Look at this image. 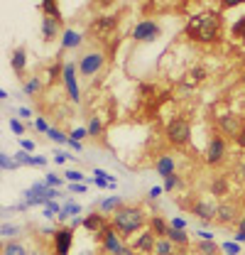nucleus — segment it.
I'll return each mask as SVG.
<instances>
[{"mask_svg": "<svg viewBox=\"0 0 245 255\" xmlns=\"http://www.w3.org/2000/svg\"><path fill=\"white\" fill-rule=\"evenodd\" d=\"M238 233H243V236H245V216L238 221Z\"/></svg>", "mask_w": 245, "mask_h": 255, "instance_id": "nucleus-56", "label": "nucleus"}, {"mask_svg": "<svg viewBox=\"0 0 245 255\" xmlns=\"http://www.w3.org/2000/svg\"><path fill=\"white\" fill-rule=\"evenodd\" d=\"M59 76H64V64L57 62V64H52V66H49V84H54Z\"/></svg>", "mask_w": 245, "mask_h": 255, "instance_id": "nucleus-34", "label": "nucleus"}, {"mask_svg": "<svg viewBox=\"0 0 245 255\" xmlns=\"http://www.w3.org/2000/svg\"><path fill=\"white\" fill-rule=\"evenodd\" d=\"M145 223L150 221H147V216H145V211L140 206H122L121 211L113 214V223L111 226L121 236H130V233H137L140 228H145Z\"/></svg>", "mask_w": 245, "mask_h": 255, "instance_id": "nucleus-2", "label": "nucleus"}, {"mask_svg": "<svg viewBox=\"0 0 245 255\" xmlns=\"http://www.w3.org/2000/svg\"><path fill=\"white\" fill-rule=\"evenodd\" d=\"M71 246H74V228L71 226L54 231V255H69Z\"/></svg>", "mask_w": 245, "mask_h": 255, "instance_id": "nucleus-8", "label": "nucleus"}, {"mask_svg": "<svg viewBox=\"0 0 245 255\" xmlns=\"http://www.w3.org/2000/svg\"><path fill=\"white\" fill-rule=\"evenodd\" d=\"M0 236H2V241H12V238L17 236V226L2 223V226H0Z\"/></svg>", "mask_w": 245, "mask_h": 255, "instance_id": "nucleus-33", "label": "nucleus"}, {"mask_svg": "<svg viewBox=\"0 0 245 255\" xmlns=\"http://www.w3.org/2000/svg\"><path fill=\"white\" fill-rule=\"evenodd\" d=\"M191 74H194V79H196V81H201V79H204V74H206V71H204V69H201V66H196V69H194V71H191Z\"/></svg>", "mask_w": 245, "mask_h": 255, "instance_id": "nucleus-50", "label": "nucleus"}, {"mask_svg": "<svg viewBox=\"0 0 245 255\" xmlns=\"http://www.w3.org/2000/svg\"><path fill=\"white\" fill-rule=\"evenodd\" d=\"M61 81H64V86H66V94L69 98L74 101V103H79L81 101V96H79V86H76V64H64V76H61Z\"/></svg>", "mask_w": 245, "mask_h": 255, "instance_id": "nucleus-12", "label": "nucleus"}, {"mask_svg": "<svg viewBox=\"0 0 245 255\" xmlns=\"http://www.w3.org/2000/svg\"><path fill=\"white\" fill-rule=\"evenodd\" d=\"M10 128H12V132H15V135H22V132H25V126H22L17 118H10Z\"/></svg>", "mask_w": 245, "mask_h": 255, "instance_id": "nucleus-44", "label": "nucleus"}, {"mask_svg": "<svg viewBox=\"0 0 245 255\" xmlns=\"http://www.w3.org/2000/svg\"><path fill=\"white\" fill-rule=\"evenodd\" d=\"M61 209H64V206H59L57 201H49V204L44 206V216H47V219H52V216H59Z\"/></svg>", "mask_w": 245, "mask_h": 255, "instance_id": "nucleus-36", "label": "nucleus"}, {"mask_svg": "<svg viewBox=\"0 0 245 255\" xmlns=\"http://www.w3.org/2000/svg\"><path fill=\"white\" fill-rule=\"evenodd\" d=\"M150 231H152L157 238H167V231H169V223L164 221L162 216H152L150 219Z\"/></svg>", "mask_w": 245, "mask_h": 255, "instance_id": "nucleus-21", "label": "nucleus"}, {"mask_svg": "<svg viewBox=\"0 0 245 255\" xmlns=\"http://www.w3.org/2000/svg\"><path fill=\"white\" fill-rule=\"evenodd\" d=\"M34 128H37L39 132H49V126H47L44 118H37V121H34Z\"/></svg>", "mask_w": 245, "mask_h": 255, "instance_id": "nucleus-46", "label": "nucleus"}, {"mask_svg": "<svg viewBox=\"0 0 245 255\" xmlns=\"http://www.w3.org/2000/svg\"><path fill=\"white\" fill-rule=\"evenodd\" d=\"M2 255H27V248L20 241H5L2 243Z\"/></svg>", "mask_w": 245, "mask_h": 255, "instance_id": "nucleus-22", "label": "nucleus"}, {"mask_svg": "<svg viewBox=\"0 0 245 255\" xmlns=\"http://www.w3.org/2000/svg\"><path fill=\"white\" fill-rule=\"evenodd\" d=\"M186 34L194 42L201 44H214L216 39L221 37V20L216 12H199L186 22Z\"/></svg>", "mask_w": 245, "mask_h": 255, "instance_id": "nucleus-1", "label": "nucleus"}, {"mask_svg": "<svg viewBox=\"0 0 245 255\" xmlns=\"http://www.w3.org/2000/svg\"><path fill=\"white\" fill-rule=\"evenodd\" d=\"M57 196H61L59 189L47 187V182H37V184H32L30 189L25 191V204H27V206H47V204L54 201Z\"/></svg>", "mask_w": 245, "mask_h": 255, "instance_id": "nucleus-3", "label": "nucleus"}, {"mask_svg": "<svg viewBox=\"0 0 245 255\" xmlns=\"http://www.w3.org/2000/svg\"><path fill=\"white\" fill-rule=\"evenodd\" d=\"M167 238H169L174 246H189V233H186V231H179V228H172V226H169Z\"/></svg>", "mask_w": 245, "mask_h": 255, "instance_id": "nucleus-23", "label": "nucleus"}, {"mask_svg": "<svg viewBox=\"0 0 245 255\" xmlns=\"http://www.w3.org/2000/svg\"><path fill=\"white\" fill-rule=\"evenodd\" d=\"M66 159H74V155H69V157H66L64 152H54V162H57V164H64Z\"/></svg>", "mask_w": 245, "mask_h": 255, "instance_id": "nucleus-48", "label": "nucleus"}, {"mask_svg": "<svg viewBox=\"0 0 245 255\" xmlns=\"http://www.w3.org/2000/svg\"><path fill=\"white\" fill-rule=\"evenodd\" d=\"M236 177H238L241 182H245V159H241V162L236 164Z\"/></svg>", "mask_w": 245, "mask_h": 255, "instance_id": "nucleus-45", "label": "nucleus"}, {"mask_svg": "<svg viewBox=\"0 0 245 255\" xmlns=\"http://www.w3.org/2000/svg\"><path fill=\"white\" fill-rule=\"evenodd\" d=\"M17 167H20L17 162H12L5 152H0V169H2V172H7V169H17Z\"/></svg>", "mask_w": 245, "mask_h": 255, "instance_id": "nucleus-37", "label": "nucleus"}, {"mask_svg": "<svg viewBox=\"0 0 245 255\" xmlns=\"http://www.w3.org/2000/svg\"><path fill=\"white\" fill-rule=\"evenodd\" d=\"M177 187H182V179H179L177 174H172V177H167V179H164V184H162V189L167 191V194H169V191H172V189H177Z\"/></svg>", "mask_w": 245, "mask_h": 255, "instance_id": "nucleus-35", "label": "nucleus"}, {"mask_svg": "<svg viewBox=\"0 0 245 255\" xmlns=\"http://www.w3.org/2000/svg\"><path fill=\"white\" fill-rule=\"evenodd\" d=\"M233 34H236L241 42H245V17H241V20L233 25Z\"/></svg>", "mask_w": 245, "mask_h": 255, "instance_id": "nucleus-39", "label": "nucleus"}, {"mask_svg": "<svg viewBox=\"0 0 245 255\" xmlns=\"http://www.w3.org/2000/svg\"><path fill=\"white\" fill-rule=\"evenodd\" d=\"M10 64H12V71H15V74H22V71H25V64H27V52H25L22 47H17V49L12 52V57H10Z\"/></svg>", "mask_w": 245, "mask_h": 255, "instance_id": "nucleus-20", "label": "nucleus"}, {"mask_svg": "<svg viewBox=\"0 0 245 255\" xmlns=\"http://www.w3.org/2000/svg\"><path fill=\"white\" fill-rule=\"evenodd\" d=\"M218 128L226 132V137H241V132L245 130V123L238 118V116H233V113H228V116H221L218 118Z\"/></svg>", "mask_w": 245, "mask_h": 255, "instance_id": "nucleus-10", "label": "nucleus"}, {"mask_svg": "<svg viewBox=\"0 0 245 255\" xmlns=\"http://www.w3.org/2000/svg\"><path fill=\"white\" fill-rule=\"evenodd\" d=\"M42 10H44V15L49 17V20H57L61 25V12H59V5L54 2V0H44L42 2Z\"/></svg>", "mask_w": 245, "mask_h": 255, "instance_id": "nucleus-24", "label": "nucleus"}, {"mask_svg": "<svg viewBox=\"0 0 245 255\" xmlns=\"http://www.w3.org/2000/svg\"><path fill=\"white\" fill-rule=\"evenodd\" d=\"M69 191H74V194H81V191H86V184H69Z\"/></svg>", "mask_w": 245, "mask_h": 255, "instance_id": "nucleus-49", "label": "nucleus"}, {"mask_svg": "<svg viewBox=\"0 0 245 255\" xmlns=\"http://www.w3.org/2000/svg\"><path fill=\"white\" fill-rule=\"evenodd\" d=\"M191 214H194L199 221L211 223V221H216L218 204H214V201H206V199H196V201L191 204Z\"/></svg>", "mask_w": 245, "mask_h": 255, "instance_id": "nucleus-7", "label": "nucleus"}, {"mask_svg": "<svg viewBox=\"0 0 245 255\" xmlns=\"http://www.w3.org/2000/svg\"><path fill=\"white\" fill-rule=\"evenodd\" d=\"M196 236H199L201 241H214V233H206V231H199Z\"/></svg>", "mask_w": 245, "mask_h": 255, "instance_id": "nucleus-53", "label": "nucleus"}, {"mask_svg": "<svg viewBox=\"0 0 245 255\" xmlns=\"http://www.w3.org/2000/svg\"><path fill=\"white\" fill-rule=\"evenodd\" d=\"M17 116H20V118H27V121H30L32 111H30V108H17Z\"/></svg>", "mask_w": 245, "mask_h": 255, "instance_id": "nucleus-52", "label": "nucleus"}, {"mask_svg": "<svg viewBox=\"0 0 245 255\" xmlns=\"http://www.w3.org/2000/svg\"><path fill=\"white\" fill-rule=\"evenodd\" d=\"M154 243H157V236H154L152 231H145V233H140V238L135 241V251H140V253H152Z\"/></svg>", "mask_w": 245, "mask_h": 255, "instance_id": "nucleus-16", "label": "nucleus"}, {"mask_svg": "<svg viewBox=\"0 0 245 255\" xmlns=\"http://www.w3.org/2000/svg\"><path fill=\"white\" fill-rule=\"evenodd\" d=\"M162 187H152V189H150V194H147V196H150V199H159V194H162Z\"/></svg>", "mask_w": 245, "mask_h": 255, "instance_id": "nucleus-51", "label": "nucleus"}, {"mask_svg": "<svg viewBox=\"0 0 245 255\" xmlns=\"http://www.w3.org/2000/svg\"><path fill=\"white\" fill-rule=\"evenodd\" d=\"M81 42H84V37L74 30H64V34H61V49H76Z\"/></svg>", "mask_w": 245, "mask_h": 255, "instance_id": "nucleus-18", "label": "nucleus"}, {"mask_svg": "<svg viewBox=\"0 0 245 255\" xmlns=\"http://www.w3.org/2000/svg\"><path fill=\"white\" fill-rule=\"evenodd\" d=\"M121 209H122L121 196H108V199H103V201L98 204V211H101V214H116V211H121Z\"/></svg>", "mask_w": 245, "mask_h": 255, "instance_id": "nucleus-19", "label": "nucleus"}, {"mask_svg": "<svg viewBox=\"0 0 245 255\" xmlns=\"http://www.w3.org/2000/svg\"><path fill=\"white\" fill-rule=\"evenodd\" d=\"M64 209H66V211H69V216H74V219L84 211V209H81L79 204H74V201H66V204H64Z\"/></svg>", "mask_w": 245, "mask_h": 255, "instance_id": "nucleus-42", "label": "nucleus"}, {"mask_svg": "<svg viewBox=\"0 0 245 255\" xmlns=\"http://www.w3.org/2000/svg\"><path fill=\"white\" fill-rule=\"evenodd\" d=\"M42 91V81L37 79V76H32L30 81H25V86H22V94L25 96H34Z\"/></svg>", "mask_w": 245, "mask_h": 255, "instance_id": "nucleus-28", "label": "nucleus"}, {"mask_svg": "<svg viewBox=\"0 0 245 255\" xmlns=\"http://www.w3.org/2000/svg\"><path fill=\"white\" fill-rule=\"evenodd\" d=\"M226 140L221 137V135H214L211 137V142H209V147H206V164L209 167H216L221 159L226 157Z\"/></svg>", "mask_w": 245, "mask_h": 255, "instance_id": "nucleus-11", "label": "nucleus"}, {"mask_svg": "<svg viewBox=\"0 0 245 255\" xmlns=\"http://www.w3.org/2000/svg\"><path fill=\"white\" fill-rule=\"evenodd\" d=\"M34 140H27V137H20V150H25V152H34Z\"/></svg>", "mask_w": 245, "mask_h": 255, "instance_id": "nucleus-43", "label": "nucleus"}, {"mask_svg": "<svg viewBox=\"0 0 245 255\" xmlns=\"http://www.w3.org/2000/svg\"><path fill=\"white\" fill-rule=\"evenodd\" d=\"M154 169H157V174H159L162 179H167V177L177 174V172H174V169H177V164H174V157H172V155H162V157L154 162Z\"/></svg>", "mask_w": 245, "mask_h": 255, "instance_id": "nucleus-14", "label": "nucleus"}, {"mask_svg": "<svg viewBox=\"0 0 245 255\" xmlns=\"http://www.w3.org/2000/svg\"><path fill=\"white\" fill-rule=\"evenodd\" d=\"M169 255H177V253H169Z\"/></svg>", "mask_w": 245, "mask_h": 255, "instance_id": "nucleus-57", "label": "nucleus"}, {"mask_svg": "<svg viewBox=\"0 0 245 255\" xmlns=\"http://www.w3.org/2000/svg\"><path fill=\"white\" fill-rule=\"evenodd\" d=\"M118 25V17H98L93 22V32H111Z\"/></svg>", "mask_w": 245, "mask_h": 255, "instance_id": "nucleus-25", "label": "nucleus"}, {"mask_svg": "<svg viewBox=\"0 0 245 255\" xmlns=\"http://www.w3.org/2000/svg\"><path fill=\"white\" fill-rule=\"evenodd\" d=\"M162 34V27L154 22V20H142L137 22V27L132 30V39L135 42H157Z\"/></svg>", "mask_w": 245, "mask_h": 255, "instance_id": "nucleus-5", "label": "nucleus"}, {"mask_svg": "<svg viewBox=\"0 0 245 255\" xmlns=\"http://www.w3.org/2000/svg\"><path fill=\"white\" fill-rule=\"evenodd\" d=\"M84 228H86L89 233H96V236H98L103 228H108V221H106V216H103L101 211H98V214H89V216L84 219Z\"/></svg>", "mask_w": 245, "mask_h": 255, "instance_id": "nucleus-15", "label": "nucleus"}, {"mask_svg": "<svg viewBox=\"0 0 245 255\" xmlns=\"http://www.w3.org/2000/svg\"><path fill=\"white\" fill-rule=\"evenodd\" d=\"M44 182H47V187H52V189H57V187H61V182H64V179H61L59 174H52V172H49Z\"/></svg>", "mask_w": 245, "mask_h": 255, "instance_id": "nucleus-40", "label": "nucleus"}, {"mask_svg": "<svg viewBox=\"0 0 245 255\" xmlns=\"http://www.w3.org/2000/svg\"><path fill=\"white\" fill-rule=\"evenodd\" d=\"M71 140H76V142H81L84 137H89V130L86 128H76V130H71V135H69Z\"/></svg>", "mask_w": 245, "mask_h": 255, "instance_id": "nucleus-41", "label": "nucleus"}, {"mask_svg": "<svg viewBox=\"0 0 245 255\" xmlns=\"http://www.w3.org/2000/svg\"><path fill=\"white\" fill-rule=\"evenodd\" d=\"M49 140L52 142H57V145H69V135H64L61 130H57V128H49Z\"/></svg>", "mask_w": 245, "mask_h": 255, "instance_id": "nucleus-30", "label": "nucleus"}, {"mask_svg": "<svg viewBox=\"0 0 245 255\" xmlns=\"http://www.w3.org/2000/svg\"><path fill=\"white\" fill-rule=\"evenodd\" d=\"M211 194H214V196L228 194V179H226V177H216L214 182H211Z\"/></svg>", "mask_w": 245, "mask_h": 255, "instance_id": "nucleus-27", "label": "nucleus"}, {"mask_svg": "<svg viewBox=\"0 0 245 255\" xmlns=\"http://www.w3.org/2000/svg\"><path fill=\"white\" fill-rule=\"evenodd\" d=\"M103 64H106V57H103L101 52H89V54L81 57L79 71H81L84 76H93V74H98V71L103 69Z\"/></svg>", "mask_w": 245, "mask_h": 255, "instance_id": "nucleus-9", "label": "nucleus"}, {"mask_svg": "<svg viewBox=\"0 0 245 255\" xmlns=\"http://www.w3.org/2000/svg\"><path fill=\"white\" fill-rule=\"evenodd\" d=\"M167 140L172 145H177V147L189 145V140H191V126H189V121L186 118H174L167 126Z\"/></svg>", "mask_w": 245, "mask_h": 255, "instance_id": "nucleus-4", "label": "nucleus"}, {"mask_svg": "<svg viewBox=\"0 0 245 255\" xmlns=\"http://www.w3.org/2000/svg\"><path fill=\"white\" fill-rule=\"evenodd\" d=\"M221 251H223L226 255H238L241 253V246H238L236 241H228V243H223V246H221Z\"/></svg>", "mask_w": 245, "mask_h": 255, "instance_id": "nucleus-38", "label": "nucleus"}, {"mask_svg": "<svg viewBox=\"0 0 245 255\" xmlns=\"http://www.w3.org/2000/svg\"><path fill=\"white\" fill-rule=\"evenodd\" d=\"M113 255H135V253H132V248H130V246H122L121 251H118V253H113Z\"/></svg>", "mask_w": 245, "mask_h": 255, "instance_id": "nucleus-54", "label": "nucleus"}, {"mask_svg": "<svg viewBox=\"0 0 245 255\" xmlns=\"http://www.w3.org/2000/svg\"><path fill=\"white\" fill-rule=\"evenodd\" d=\"M118 236H121V233H118L113 226H108V228H103L96 238H98V241H103V251H106V253L113 255V253H118V251L122 248V243L118 241Z\"/></svg>", "mask_w": 245, "mask_h": 255, "instance_id": "nucleus-13", "label": "nucleus"}, {"mask_svg": "<svg viewBox=\"0 0 245 255\" xmlns=\"http://www.w3.org/2000/svg\"><path fill=\"white\" fill-rule=\"evenodd\" d=\"M152 253L154 255H169V253H174V243H172L169 238H157Z\"/></svg>", "mask_w": 245, "mask_h": 255, "instance_id": "nucleus-26", "label": "nucleus"}, {"mask_svg": "<svg viewBox=\"0 0 245 255\" xmlns=\"http://www.w3.org/2000/svg\"><path fill=\"white\" fill-rule=\"evenodd\" d=\"M57 34H59V22L44 17V20H42V37H44V42H54Z\"/></svg>", "mask_w": 245, "mask_h": 255, "instance_id": "nucleus-17", "label": "nucleus"}, {"mask_svg": "<svg viewBox=\"0 0 245 255\" xmlns=\"http://www.w3.org/2000/svg\"><path fill=\"white\" fill-rule=\"evenodd\" d=\"M199 253L201 255H218L221 248L216 246L214 241H201V243H199Z\"/></svg>", "mask_w": 245, "mask_h": 255, "instance_id": "nucleus-29", "label": "nucleus"}, {"mask_svg": "<svg viewBox=\"0 0 245 255\" xmlns=\"http://www.w3.org/2000/svg\"><path fill=\"white\" fill-rule=\"evenodd\" d=\"M66 147H71V150H81V142H76V140L69 137V145H66Z\"/></svg>", "mask_w": 245, "mask_h": 255, "instance_id": "nucleus-55", "label": "nucleus"}, {"mask_svg": "<svg viewBox=\"0 0 245 255\" xmlns=\"http://www.w3.org/2000/svg\"><path fill=\"white\" fill-rule=\"evenodd\" d=\"M169 226H172V228H179V231H186V221H184V219H172Z\"/></svg>", "mask_w": 245, "mask_h": 255, "instance_id": "nucleus-47", "label": "nucleus"}, {"mask_svg": "<svg viewBox=\"0 0 245 255\" xmlns=\"http://www.w3.org/2000/svg\"><path fill=\"white\" fill-rule=\"evenodd\" d=\"M243 219L241 216V206L236 201H223L218 204V214H216V221L221 226H231V223H238Z\"/></svg>", "mask_w": 245, "mask_h": 255, "instance_id": "nucleus-6", "label": "nucleus"}, {"mask_svg": "<svg viewBox=\"0 0 245 255\" xmlns=\"http://www.w3.org/2000/svg\"><path fill=\"white\" fill-rule=\"evenodd\" d=\"M64 179H66L69 184H84V174H81L79 169H66Z\"/></svg>", "mask_w": 245, "mask_h": 255, "instance_id": "nucleus-32", "label": "nucleus"}, {"mask_svg": "<svg viewBox=\"0 0 245 255\" xmlns=\"http://www.w3.org/2000/svg\"><path fill=\"white\" fill-rule=\"evenodd\" d=\"M86 130H89V137H98V135L103 132V123H101V118H96V116H93L91 121H89V128H86Z\"/></svg>", "mask_w": 245, "mask_h": 255, "instance_id": "nucleus-31", "label": "nucleus"}]
</instances>
